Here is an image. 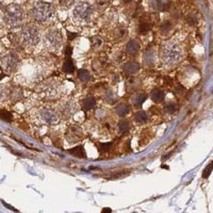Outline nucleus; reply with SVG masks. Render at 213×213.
<instances>
[{"label":"nucleus","instance_id":"nucleus-33","mask_svg":"<svg viewBox=\"0 0 213 213\" xmlns=\"http://www.w3.org/2000/svg\"><path fill=\"white\" fill-rule=\"evenodd\" d=\"M172 30V24L169 21H165L164 24L161 25V32L162 33H167Z\"/></svg>","mask_w":213,"mask_h":213},{"label":"nucleus","instance_id":"nucleus-23","mask_svg":"<svg viewBox=\"0 0 213 213\" xmlns=\"http://www.w3.org/2000/svg\"><path fill=\"white\" fill-rule=\"evenodd\" d=\"M78 78L82 82H90L92 80V76H91L90 72L86 69H80L78 72Z\"/></svg>","mask_w":213,"mask_h":213},{"label":"nucleus","instance_id":"nucleus-5","mask_svg":"<svg viewBox=\"0 0 213 213\" xmlns=\"http://www.w3.org/2000/svg\"><path fill=\"white\" fill-rule=\"evenodd\" d=\"M19 40L26 46H29V47L35 46L40 42V32H38V29L36 27H34V26H27L20 32Z\"/></svg>","mask_w":213,"mask_h":213},{"label":"nucleus","instance_id":"nucleus-18","mask_svg":"<svg viewBox=\"0 0 213 213\" xmlns=\"http://www.w3.org/2000/svg\"><path fill=\"white\" fill-rule=\"evenodd\" d=\"M146 99H147V95L145 93H137L131 98V102L134 107H140V105H143V102Z\"/></svg>","mask_w":213,"mask_h":213},{"label":"nucleus","instance_id":"nucleus-4","mask_svg":"<svg viewBox=\"0 0 213 213\" xmlns=\"http://www.w3.org/2000/svg\"><path fill=\"white\" fill-rule=\"evenodd\" d=\"M94 11L93 5L88 2H80L73 10V18L78 23H88Z\"/></svg>","mask_w":213,"mask_h":213},{"label":"nucleus","instance_id":"nucleus-13","mask_svg":"<svg viewBox=\"0 0 213 213\" xmlns=\"http://www.w3.org/2000/svg\"><path fill=\"white\" fill-rule=\"evenodd\" d=\"M165 98V92L160 89H155L150 92V99L156 103H160Z\"/></svg>","mask_w":213,"mask_h":213},{"label":"nucleus","instance_id":"nucleus-29","mask_svg":"<svg viewBox=\"0 0 213 213\" xmlns=\"http://www.w3.org/2000/svg\"><path fill=\"white\" fill-rule=\"evenodd\" d=\"M112 146V143H98L97 144V148H98L99 153H103V151L109 150Z\"/></svg>","mask_w":213,"mask_h":213},{"label":"nucleus","instance_id":"nucleus-31","mask_svg":"<svg viewBox=\"0 0 213 213\" xmlns=\"http://www.w3.org/2000/svg\"><path fill=\"white\" fill-rule=\"evenodd\" d=\"M0 118L3 119V121H12V114L10 112H8V111L2 110V111H0Z\"/></svg>","mask_w":213,"mask_h":213},{"label":"nucleus","instance_id":"nucleus-16","mask_svg":"<svg viewBox=\"0 0 213 213\" xmlns=\"http://www.w3.org/2000/svg\"><path fill=\"white\" fill-rule=\"evenodd\" d=\"M107 67H108V62H107V60H105V59H102V58L97 59V60L93 63V68H94V70L97 73L102 72V70H105Z\"/></svg>","mask_w":213,"mask_h":213},{"label":"nucleus","instance_id":"nucleus-6","mask_svg":"<svg viewBox=\"0 0 213 213\" xmlns=\"http://www.w3.org/2000/svg\"><path fill=\"white\" fill-rule=\"evenodd\" d=\"M45 46L51 51H56L62 46V35L58 29H50L44 36Z\"/></svg>","mask_w":213,"mask_h":213},{"label":"nucleus","instance_id":"nucleus-9","mask_svg":"<svg viewBox=\"0 0 213 213\" xmlns=\"http://www.w3.org/2000/svg\"><path fill=\"white\" fill-rule=\"evenodd\" d=\"M65 137L69 143H77L83 137V132L81 127L77 125H72L65 133Z\"/></svg>","mask_w":213,"mask_h":213},{"label":"nucleus","instance_id":"nucleus-8","mask_svg":"<svg viewBox=\"0 0 213 213\" xmlns=\"http://www.w3.org/2000/svg\"><path fill=\"white\" fill-rule=\"evenodd\" d=\"M0 64L2 66V68L8 73H14L18 68L19 65V59L15 53H10L3 56L0 59Z\"/></svg>","mask_w":213,"mask_h":213},{"label":"nucleus","instance_id":"nucleus-7","mask_svg":"<svg viewBox=\"0 0 213 213\" xmlns=\"http://www.w3.org/2000/svg\"><path fill=\"white\" fill-rule=\"evenodd\" d=\"M38 119L45 125H56L60 121V113L53 108H42L38 111Z\"/></svg>","mask_w":213,"mask_h":213},{"label":"nucleus","instance_id":"nucleus-1","mask_svg":"<svg viewBox=\"0 0 213 213\" xmlns=\"http://www.w3.org/2000/svg\"><path fill=\"white\" fill-rule=\"evenodd\" d=\"M181 59V49L174 42L165 43L161 48V60L164 64L173 65Z\"/></svg>","mask_w":213,"mask_h":213},{"label":"nucleus","instance_id":"nucleus-19","mask_svg":"<svg viewBox=\"0 0 213 213\" xmlns=\"http://www.w3.org/2000/svg\"><path fill=\"white\" fill-rule=\"evenodd\" d=\"M134 119L137 124H146L149 121V115L145 111H139V112L135 114Z\"/></svg>","mask_w":213,"mask_h":213},{"label":"nucleus","instance_id":"nucleus-10","mask_svg":"<svg viewBox=\"0 0 213 213\" xmlns=\"http://www.w3.org/2000/svg\"><path fill=\"white\" fill-rule=\"evenodd\" d=\"M60 110H61L62 115H65V116H72L73 114H75V113L77 112L78 108H77V103L75 102V101L67 100L61 105Z\"/></svg>","mask_w":213,"mask_h":213},{"label":"nucleus","instance_id":"nucleus-17","mask_svg":"<svg viewBox=\"0 0 213 213\" xmlns=\"http://www.w3.org/2000/svg\"><path fill=\"white\" fill-rule=\"evenodd\" d=\"M63 72L65 74H73L75 72V64L74 61L70 56H66V60L63 64Z\"/></svg>","mask_w":213,"mask_h":213},{"label":"nucleus","instance_id":"nucleus-20","mask_svg":"<svg viewBox=\"0 0 213 213\" xmlns=\"http://www.w3.org/2000/svg\"><path fill=\"white\" fill-rule=\"evenodd\" d=\"M143 60H144V63H145L146 65H153L156 61L155 52H153V50L145 52V53H144V56H143Z\"/></svg>","mask_w":213,"mask_h":213},{"label":"nucleus","instance_id":"nucleus-15","mask_svg":"<svg viewBox=\"0 0 213 213\" xmlns=\"http://www.w3.org/2000/svg\"><path fill=\"white\" fill-rule=\"evenodd\" d=\"M96 99L94 97H86V98L83 99L82 101V109L84 111H90L96 107Z\"/></svg>","mask_w":213,"mask_h":213},{"label":"nucleus","instance_id":"nucleus-36","mask_svg":"<svg viewBox=\"0 0 213 213\" xmlns=\"http://www.w3.org/2000/svg\"><path fill=\"white\" fill-rule=\"evenodd\" d=\"M72 53H73L72 47H70V46H67V47H66V56H72Z\"/></svg>","mask_w":213,"mask_h":213},{"label":"nucleus","instance_id":"nucleus-40","mask_svg":"<svg viewBox=\"0 0 213 213\" xmlns=\"http://www.w3.org/2000/svg\"><path fill=\"white\" fill-rule=\"evenodd\" d=\"M125 1H126V2H128V1H130V0H125Z\"/></svg>","mask_w":213,"mask_h":213},{"label":"nucleus","instance_id":"nucleus-34","mask_svg":"<svg viewBox=\"0 0 213 213\" xmlns=\"http://www.w3.org/2000/svg\"><path fill=\"white\" fill-rule=\"evenodd\" d=\"M114 94H113V92H111V91H109V92H107V95H105V100L108 101V102L112 103L113 101L115 100L114 98Z\"/></svg>","mask_w":213,"mask_h":213},{"label":"nucleus","instance_id":"nucleus-26","mask_svg":"<svg viewBox=\"0 0 213 213\" xmlns=\"http://www.w3.org/2000/svg\"><path fill=\"white\" fill-rule=\"evenodd\" d=\"M164 111L166 113H168V114H173V113H175L177 111V105L175 102H173V101H169V102H167L164 105Z\"/></svg>","mask_w":213,"mask_h":213},{"label":"nucleus","instance_id":"nucleus-24","mask_svg":"<svg viewBox=\"0 0 213 213\" xmlns=\"http://www.w3.org/2000/svg\"><path fill=\"white\" fill-rule=\"evenodd\" d=\"M91 45H92V48L93 49H98L100 48L101 46L103 45V42H102V38L98 35H94L91 37Z\"/></svg>","mask_w":213,"mask_h":213},{"label":"nucleus","instance_id":"nucleus-2","mask_svg":"<svg viewBox=\"0 0 213 213\" xmlns=\"http://www.w3.org/2000/svg\"><path fill=\"white\" fill-rule=\"evenodd\" d=\"M31 16L35 21L37 23H46L47 20L50 19V17L53 14V9L52 5L48 2L40 1L36 2L31 9Z\"/></svg>","mask_w":213,"mask_h":213},{"label":"nucleus","instance_id":"nucleus-35","mask_svg":"<svg viewBox=\"0 0 213 213\" xmlns=\"http://www.w3.org/2000/svg\"><path fill=\"white\" fill-rule=\"evenodd\" d=\"M77 35H78V34L77 33H72V32L70 31H67V36H68V40H74L75 37H77Z\"/></svg>","mask_w":213,"mask_h":213},{"label":"nucleus","instance_id":"nucleus-11","mask_svg":"<svg viewBox=\"0 0 213 213\" xmlns=\"http://www.w3.org/2000/svg\"><path fill=\"white\" fill-rule=\"evenodd\" d=\"M140 68H141V66H140L139 63L130 61V62L125 63V65H124V67H123V70L128 75H133V74H135V73L139 72Z\"/></svg>","mask_w":213,"mask_h":213},{"label":"nucleus","instance_id":"nucleus-28","mask_svg":"<svg viewBox=\"0 0 213 213\" xmlns=\"http://www.w3.org/2000/svg\"><path fill=\"white\" fill-rule=\"evenodd\" d=\"M75 0H59V3H60V7L62 9H65V10H68L73 7L74 5Z\"/></svg>","mask_w":213,"mask_h":213},{"label":"nucleus","instance_id":"nucleus-25","mask_svg":"<svg viewBox=\"0 0 213 213\" xmlns=\"http://www.w3.org/2000/svg\"><path fill=\"white\" fill-rule=\"evenodd\" d=\"M151 28H153L151 24L147 23V21H143V23H141L139 26V33L145 34V33H147L148 31H150Z\"/></svg>","mask_w":213,"mask_h":213},{"label":"nucleus","instance_id":"nucleus-27","mask_svg":"<svg viewBox=\"0 0 213 213\" xmlns=\"http://www.w3.org/2000/svg\"><path fill=\"white\" fill-rule=\"evenodd\" d=\"M118 129L121 132L123 133H127L128 131H129V129H130V124H129V121H121L118 124Z\"/></svg>","mask_w":213,"mask_h":213},{"label":"nucleus","instance_id":"nucleus-32","mask_svg":"<svg viewBox=\"0 0 213 213\" xmlns=\"http://www.w3.org/2000/svg\"><path fill=\"white\" fill-rule=\"evenodd\" d=\"M212 169H213V161L211 162L210 164H208V165H207V167L204 169V172H202V177H204V178H208L209 176H210Z\"/></svg>","mask_w":213,"mask_h":213},{"label":"nucleus","instance_id":"nucleus-39","mask_svg":"<svg viewBox=\"0 0 213 213\" xmlns=\"http://www.w3.org/2000/svg\"><path fill=\"white\" fill-rule=\"evenodd\" d=\"M3 77H5V75H0V79L3 78Z\"/></svg>","mask_w":213,"mask_h":213},{"label":"nucleus","instance_id":"nucleus-22","mask_svg":"<svg viewBox=\"0 0 213 213\" xmlns=\"http://www.w3.org/2000/svg\"><path fill=\"white\" fill-rule=\"evenodd\" d=\"M115 113L121 117L125 116V115H127L129 113V107L127 105H125V103H121L115 108Z\"/></svg>","mask_w":213,"mask_h":213},{"label":"nucleus","instance_id":"nucleus-12","mask_svg":"<svg viewBox=\"0 0 213 213\" xmlns=\"http://www.w3.org/2000/svg\"><path fill=\"white\" fill-rule=\"evenodd\" d=\"M140 50V44L137 40H130L128 42L127 47H126V52L129 56H134L139 52Z\"/></svg>","mask_w":213,"mask_h":213},{"label":"nucleus","instance_id":"nucleus-21","mask_svg":"<svg viewBox=\"0 0 213 213\" xmlns=\"http://www.w3.org/2000/svg\"><path fill=\"white\" fill-rule=\"evenodd\" d=\"M21 97H23V91L20 89H12V91L10 92V98L13 102L20 100Z\"/></svg>","mask_w":213,"mask_h":213},{"label":"nucleus","instance_id":"nucleus-38","mask_svg":"<svg viewBox=\"0 0 213 213\" xmlns=\"http://www.w3.org/2000/svg\"><path fill=\"white\" fill-rule=\"evenodd\" d=\"M105 212H111V210L110 209H108V208H105V209H103L102 210V213H105Z\"/></svg>","mask_w":213,"mask_h":213},{"label":"nucleus","instance_id":"nucleus-30","mask_svg":"<svg viewBox=\"0 0 213 213\" xmlns=\"http://www.w3.org/2000/svg\"><path fill=\"white\" fill-rule=\"evenodd\" d=\"M126 33H127V30L125 29V28H119V29H116L114 31V35H113V37L115 38H123L124 36L126 35Z\"/></svg>","mask_w":213,"mask_h":213},{"label":"nucleus","instance_id":"nucleus-37","mask_svg":"<svg viewBox=\"0 0 213 213\" xmlns=\"http://www.w3.org/2000/svg\"><path fill=\"white\" fill-rule=\"evenodd\" d=\"M3 205H5V207H8V208H9V209H10V210H13V211H17V210H16V209H15V208H13V207H11V206H10V205L5 204V202H3Z\"/></svg>","mask_w":213,"mask_h":213},{"label":"nucleus","instance_id":"nucleus-14","mask_svg":"<svg viewBox=\"0 0 213 213\" xmlns=\"http://www.w3.org/2000/svg\"><path fill=\"white\" fill-rule=\"evenodd\" d=\"M68 153H69L70 155L75 156V157L80 158V159H85V158H86V153H85V149L82 145L70 148V149H68Z\"/></svg>","mask_w":213,"mask_h":213},{"label":"nucleus","instance_id":"nucleus-3","mask_svg":"<svg viewBox=\"0 0 213 213\" xmlns=\"http://www.w3.org/2000/svg\"><path fill=\"white\" fill-rule=\"evenodd\" d=\"M23 8L20 7L19 5L12 3V5L7 7L5 13V23L10 27H17V26H19L21 24V21H23Z\"/></svg>","mask_w":213,"mask_h":213}]
</instances>
